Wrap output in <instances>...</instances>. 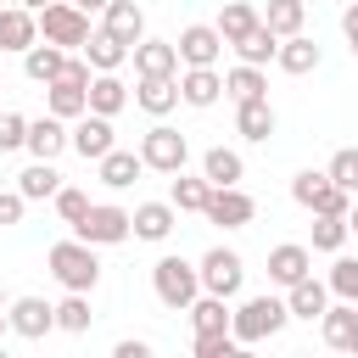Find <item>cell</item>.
<instances>
[{
  "mask_svg": "<svg viewBox=\"0 0 358 358\" xmlns=\"http://www.w3.org/2000/svg\"><path fill=\"white\" fill-rule=\"evenodd\" d=\"M285 319H291V313H285V302L263 291V296H246V302L229 313V336H235L241 347H257V341L280 336V330H285Z\"/></svg>",
  "mask_w": 358,
  "mask_h": 358,
  "instance_id": "obj_1",
  "label": "cell"
},
{
  "mask_svg": "<svg viewBox=\"0 0 358 358\" xmlns=\"http://www.w3.org/2000/svg\"><path fill=\"white\" fill-rule=\"evenodd\" d=\"M45 263H50V274L67 285V291H95V280H101V257H95V246L90 241H56L50 252H45Z\"/></svg>",
  "mask_w": 358,
  "mask_h": 358,
  "instance_id": "obj_2",
  "label": "cell"
},
{
  "mask_svg": "<svg viewBox=\"0 0 358 358\" xmlns=\"http://www.w3.org/2000/svg\"><path fill=\"white\" fill-rule=\"evenodd\" d=\"M151 291H157L162 308L185 313V308L201 296V274H196V263H185V257H157V263H151Z\"/></svg>",
  "mask_w": 358,
  "mask_h": 358,
  "instance_id": "obj_3",
  "label": "cell"
},
{
  "mask_svg": "<svg viewBox=\"0 0 358 358\" xmlns=\"http://www.w3.org/2000/svg\"><path fill=\"white\" fill-rule=\"evenodd\" d=\"M34 17H39V34H45L50 45L84 50V39H90V11H78L73 0H50V6H39Z\"/></svg>",
  "mask_w": 358,
  "mask_h": 358,
  "instance_id": "obj_4",
  "label": "cell"
},
{
  "mask_svg": "<svg viewBox=\"0 0 358 358\" xmlns=\"http://www.w3.org/2000/svg\"><path fill=\"white\" fill-rule=\"evenodd\" d=\"M140 162L157 168V173H179V168L190 162V140H185L179 129H168V123H151V129L140 134Z\"/></svg>",
  "mask_w": 358,
  "mask_h": 358,
  "instance_id": "obj_5",
  "label": "cell"
},
{
  "mask_svg": "<svg viewBox=\"0 0 358 358\" xmlns=\"http://www.w3.org/2000/svg\"><path fill=\"white\" fill-rule=\"evenodd\" d=\"M196 274H201V291L207 296H241V280H246V263H241V252H229V246H213L201 263H196Z\"/></svg>",
  "mask_w": 358,
  "mask_h": 358,
  "instance_id": "obj_6",
  "label": "cell"
},
{
  "mask_svg": "<svg viewBox=\"0 0 358 358\" xmlns=\"http://www.w3.org/2000/svg\"><path fill=\"white\" fill-rule=\"evenodd\" d=\"M291 196H296L308 213H341V218H347V207H352V190H341L330 173H313V168L291 179Z\"/></svg>",
  "mask_w": 358,
  "mask_h": 358,
  "instance_id": "obj_7",
  "label": "cell"
},
{
  "mask_svg": "<svg viewBox=\"0 0 358 358\" xmlns=\"http://www.w3.org/2000/svg\"><path fill=\"white\" fill-rule=\"evenodd\" d=\"M73 235H78V241H90V246H123V241L134 235V224H129V213H123V207L101 201V207H90V213L73 224Z\"/></svg>",
  "mask_w": 358,
  "mask_h": 358,
  "instance_id": "obj_8",
  "label": "cell"
},
{
  "mask_svg": "<svg viewBox=\"0 0 358 358\" xmlns=\"http://www.w3.org/2000/svg\"><path fill=\"white\" fill-rule=\"evenodd\" d=\"M207 224H224V229H241V224H252L257 218V201L241 190V185H213V196H207Z\"/></svg>",
  "mask_w": 358,
  "mask_h": 358,
  "instance_id": "obj_9",
  "label": "cell"
},
{
  "mask_svg": "<svg viewBox=\"0 0 358 358\" xmlns=\"http://www.w3.org/2000/svg\"><path fill=\"white\" fill-rule=\"evenodd\" d=\"M67 145L84 157V162H101L117 140H112V117H101V112H84V117H73V134H67Z\"/></svg>",
  "mask_w": 358,
  "mask_h": 358,
  "instance_id": "obj_10",
  "label": "cell"
},
{
  "mask_svg": "<svg viewBox=\"0 0 358 358\" xmlns=\"http://www.w3.org/2000/svg\"><path fill=\"white\" fill-rule=\"evenodd\" d=\"M173 50H179V62H185V67H213V62L224 56V34H218V28H207V22H190V28L173 39Z\"/></svg>",
  "mask_w": 358,
  "mask_h": 358,
  "instance_id": "obj_11",
  "label": "cell"
},
{
  "mask_svg": "<svg viewBox=\"0 0 358 358\" xmlns=\"http://www.w3.org/2000/svg\"><path fill=\"white\" fill-rule=\"evenodd\" d=\"M6 330H17V336H28V341H39L45 330H56V308H50L45 296H17V302L6 308Z\"/></svg>",
  "mask_w": 358,
  "mask_h": 358,
  "instance_id": "obj_12",
  "label": "cell"
},
{
  "mask_svg": "<svg viewBox=\"0 0 358 358\" xmlns=\"http://www.w3.org/2000/svg\"><path fill=\"white\" fill-rule=\"evenodd\" d=\"M129 56H134V73L140 78H179L173 39H140V45H129Z\"/></svg>",
  "mask_w": 358,
  "mask_h": 358,
  "instance_id": "obj_13",
  "label": "cell"
},
{
  "mask_svg": "<svg viewBox=\"0 0 358 358\" xmlns=\"http://www.w3.org/2000/svg\"><path fill=\"white\" fill-rule=\"evenodd\" d=\"M324 308H330V285H324V280L302 274L296 285H285V313H291V319H319Z\"/></svg>",
  "mask_w": 358,
  "mask_h": 358,
  "instance_id": "obj_14",
  "label": "cell"
},
{
  "mask_svg": "<svg viewBox=\"0 0 358 358\" xmlns=\"http://www.w3.org/2000/svg\"><path fill=\"white\" fill-rule=\"evenodd\" d=\"M34 157H45V162H56L62 151H67V123L56 117V112H45V117H34L28 123V140H22Z\"/></svg>",
  "mask_w": 358,
  "mask_h": 358,
  "instance_id": "obj_15",
  "label": "cell"
},
{
  "mask_svg": "<svg viewBox=\"0 0 358 358\" xmlns=\"http://www.w3.org/2000/svg\"><path fill=\"white\" fill-rule=\"evenodd\" d=\"M129 224H134L140 241H168L173 224H179V213H173V201H140V207L129 213Z\"/></svg>",
  "mask_w": 358,
  "mask_h": 358,
  "instance_id": "obj_16",
  "label": "cell"
},
{
  "mask_svg": "<svg viewBox=\"0 0 358 358\" xmlns=\"http://www.w3.org/2000/svg\"><path fill=\"white\" fill-rule=\"evenodd\" d=\"M308 268H313V252H308L302 241H285V246L268 252V280H274V285H296Z\"/></svg>",
  "mask_w": 358,
  "mask_h": 358,
  "instance_id": "obj_17",
  "label": "cell"
},
{
  "mask_svg": "<svg viewBox=\"0 0 358 358\" xmlns=\"http://www.w3.org/2000/svg\"><path fill=\"white\" fill-rule=\"evenodd\" d=\"M39 39V17L28 6H0V50H28Z\"/></svg>",
  "mask_w": 358,
  "mask_h": 358,
  "instance_id": "obj_18",
  "label": "cell"
},
{
  "mask_svg": "<svg viewBox=\"0 0 358 358\" xmlns=\"http://www.w3.org/2000/svg\"><path fill=\"white\" fill-rule=\"evenodd\" d=\"M218 95H224L218 67H185V73H179V101H185V106H213Z\"/></svg>",
  "mask_w": 358,
  "mask_h": 358,
  "instance_id": "obj_19",
  "label": "cell"
},
{
  "mask_svg": "<svg viewBox=\"0 0 358 358\" xmlns=\"http://www.w3.org/2000/svg\"><path fill=\"white\" fill-rule=\"evenodd\" d=\"M45 112H56L62 123L84 117V112H90V95H84V84H73V78H50V84H45Z\"/></svg>",
  "mask_w": 358,
  "mask_h": 358,
  "instance_id": "obj_20",
  "label": "cell"
},
{
  "mask_svg": "<svg viewBox=\"0 0 358 358\" xmlns=\"http://www.w3.org/2000/svg\"><path fill=\"white\" fill-rule=\"evenodd\" d=\"M319 330H324V347L347 352L352 336H358V302H336V308H324V313H319Z\"/></svg>",
  "mask_w": 358,
  "mask_h": 358,
  "instance_id": "obj_21",
  "label": "cell"
},
{
  "mask_svg": "<svg viewBox=\"0 0 358 358\" xmlns=\"http://www.w3.org/2000/svg\"><path fill=\"white\" fill-rule=\"evenodd\" d=\"M106 34L123 39V45H140L145 39V11L134 0H106Z\"/></svg>",
  "mask_w": 358,
  "mask_h": 358,
  "instance_id": "obj_22",
  "label": "cell"
},
{
  "mask_svg": "<svg viewBox=\"0 0 358 358\" xmlns=\"http://www.w3.org/2000/svg\"><path fill=\"white\" fill-rule=\"evenodd\" d=\"M84 95H90V112H101V117H117V112L129 106V90H123L117 73H95Z\"/></svg>",
  "mask_w": 358,
  "mask_h": 358,
  "instance_id": "obj_23",
  "label": "cell"
},
{
  "mask_svg": "<svg viewBox=\"0 0 358 358\" xmlns=\"http://www.w3.org/2000/svg\"><path fill=\"white\" fill-rule=\"evenodd\" d=\"M134 106H140V112H151V117H168V112L179 106V78H140Z\"/></svg>",
  "mask_w": 358,
  "mask_h": 358,
  "instance_id": "obj_24",
  "label": "cell"
},
{
  "mask_svg": "<svg viewBox=\"0 0 358 358\" xmlns=\"http://www.w3.org/2000/svg\"><path fill=\"white\" fill-rule=\"evenodd\" d=\"M95 168H101V185H106V190H129V185L140 179V168H145V162H140V151H117V145H112Z\"/></svg>",
  "mask_w": 358,
  "mask_h": 358,
  "instance_id": "obj_25",
  "label": "cell"
},
{
  "mask_svg": "<svg viewBox=\"0 0 358 358\" xmlns=\"http://www.w3.org/2000/svg\"><path fill=\"white\" fill-rule=\"evenodd\" d=\"M84 62H90L95 73H117V67L129 62V45H123V39H112V34L101 28V34H90V39H84Z\"/></svg>",
  "mask_w": 358,
  "mask_h": 358,
  "instance_id": "obj_26",
  "label": "cell"
},
{
  "mask_svg": "<svg viewBox=\"0 0 358 358\" xmlns=\"http://www.w3.org/2000/svg\"><path fill=\"white\" fill-rule=\"evenodd\" d=\"M274 62H280L285 73H296V78H302V73H313V67H319V45H313L308 34H285V39H280V50H274Z\"/></svg>",
  "mask_w": 358,
  "mask_h": 358,
  "instance_id": "obj_27",
  "label": "cell"
},
{
  "mask_svg": "<svg viewBox=\"0 0 358 358\" xmlns=\"http://www.w3.org/2000/svg\"><path fill=\"white\" fill-rule=\"evenodd\" d=\"M62 62H67V50H62V45H50V39H45V45L34 39V45L22 50V73H28L34 84H50V78L62 73Z\"/></svg>",
  "mask_w": 358,
  "mask_h": 358,
  "instance_id": "obj_28",
  "label": "cell"
},
{
  "mask_svg": "<svg viewBox=\"0 0 358 358\" xmlns=\"http://www.w3.org/2000/svg\"><path fill=\"white\" fill-rule=\"evenodd\" d=\"M17 190H22L28 201H50V196L62 190V173H56V162L34 157V168H22V173H17Z\"/></svg>",
  "mask_w": 358,
  "mask_h": 358,
  "instance_id": "obj_29",
  "label": "cell"
},
{
  "mask_svg": "<svg viewBox=\"0 0 358 358\" xmlns=\"http://www.w3.org/2000/svg\"><path fill=\"white\" fill-rule=\"evenodd\" d=\"M235 129H241L246 140H268V134H274V106H268V95H263V101H235Z\"/></svg>",
  "mask_w": 358,
  "mask_h": 358,
  "instance_id": "obj_30",
  "label": "cell"
},
{
  "mask_svg": "<svg viewBox=\"0 0 358 358\" xmlns=\"http://www.w3.org/2000/svg\"><path fill=\"white\" fill-rule=\"evenodd\" d=\"M274 50H280V34H274L268 22H257L252 34H241V39H235V56H241V62H252V67L274 62Z\"/></svg>",
  "mask_w": 358,
  "mask_h": 358,
  "instance_id": "obj_31",
  "label": "cell"
},
{
  "mask_svg": "<svg viewBox=\"0 0 358 358\" xmlns=\"http://www.w3.org/2000/svg\"><path fill=\"white\" fill-rule=\"evenodd\" d=\"M224 95H229V101H263V95H268V78H263V67L241 62L235 73H224Z\"/></svg>",
  "mask_w": 358,
  "mask_h": 358,
  "instance_id": "obj_32",
  "label": "cell"
},
{
  "mask_svg": "<svg viewBox=\"0 0 358 358\" xmlns=\"http://www.w3.org/2000/svg\"><path fill=\"white\" fill-rule=\"evenodd\" d=\"M201 173H207V185H241L246 162H241V151H229V145H213V151L201 157Z\"/></svg>",
  "mask_w": 358,
  "mask_h": 358,
  "instance_id": "obj_33",
  "label": "cell"
},
{
  "mask_svg": "<svg viewBox=\"0 0 358 358\" xmlns=\"http://www.w3.org/2000/svg\"><path fill=\"white\" fill-rule=\"evenodd\" d=\"M257 22H263V17L252 11V0H229V6L218 11V22H213V28L224 34V45H235V39H241V34H252Z\"/></svg>",
  "mask_w": 358,
  "mask_h": 358,
  "instance_id": "obj_34",
  "label": "cell"
},
{
  "mask_svg": "<svg viewBox=\"0 0 358 358\" xmlns=\"http://www.w3.org/2000/svg\"><path fill=\"white\" fill-rule=\"evenodd\" d=\"M207 196H213V185H207V173H201V179H185V168L173 173V190H168V201H173V213H201V207H207Z\"/></svg>",
  "mask_w": 358,
  "mask_h": 358,
  "instance_id": "obj_35",
  "label": "cell"
},
{
  "mask_svg": "<svg viewBox=\"0 0 358 358\" xmlns=\"http://www.w3.org/2000/svg\"><path fill=\"white\" fill-rule=\"evenodd\" d=\"M185 313H190V324H196V336H213V330H229V308H224V296H207V291H201V296H196V302H190Z\"/></svg>",
  "mask_w": 358,
  "mask_h": 358,
  "instance_id": "obj_36",
  "label": "cell"
},
{
  "mask_svg": "<svg viewBox=\"0 0 358 358\" xmlns=\"http://www.w3.org/2000/svg\"><path fill=\"white\" fill-rule=\"evenodd\" d=\"M263 22H268L280 39H285V34H302V22H308V0H268Z\"/></svg>",
  "mask_w": 358,
  "mask_h": 358,
  "instance_id": "obj_37",
  "label": "cell"
},
{
  "mask_svg": "<svg viewBox=\"0 0 358 358\" xmlns=\"http://www.w3.org/2000/svg\"><path fill=\"white\" fill-rule=\"evenodd\" d=\"M347 218L341 213H313V252H341L347 246Z\"/></svg>",
  "mask_w": 358,
  "mask_h": 358,
  "instance_id": "obj_38",
  "label": "cell"
},
{
  "mask_svg": "<svg viewBox=\"0 0 358 358\" xmlns=\"http://www.w3.org/2000/svg\"><path fill=\"white\" fill-rule=\"evenodd\" d=\"M90 319H95V313H90L84 291H67V296L56 302V330H73V336H78V330H90Z\"/></svg>",
  "mask_w": 358,
  "mask_h": 358,
  "instance_id": "obj_39",
  "label": "cell"
},
{
  "mask_svg": "<svg viewBox=\"0 0 358 358\" xmlns=\"http://www.w3.org/2000/svg\"><path fill=\"white\" fill-rule=\"evenodd\" d=\"M190 352H196V358H235V352H241V341H235L229 330H213V336H196V341H190Z\"/></svg>",
  "mask_w": 358,
  "mask_h": 358,
  "instance_id": "obj_40",
  "label": "cell"
},
{
  "mask_svg": "<svg viewBox=\"0 0 358 358\" xmlns=\"http://www.w3.org/2000/svg\"><path fill=\"white\" fill-rule=\"evenodd\" d=\"M330 291H336L341 302H358V257H336V268H330Z\"/></svg>",
  "mask_w": 358,
  "mask_h": 358,
  "instance_id": "obj_41",
  "label": "cell"
},
{
  "mask_svg": "<svg viewBox=\"0 0 358 358\" xmlns=\"http://www.w3.org/2000/svg\"><path fill=\"white\" fill-rule=\"evenodd\" d=\"M50 201H56V213H62V224H78V218L90 213V196H84V190H73V185H62V190H56Z\"/></svg>",
  "mask_w": 358,
  "mask_h": 358,
  "instance_id": "obj_42",
  "label": "cell"
},
{
  "mask_svg": "<svg viewBox=\"0 0 358 358\" xmlns=\"http://www.w3.org/2000/svg\"><path fill=\"white\" fill-rule=\"evenodd\" d=\"M324 173H330V179H336L341 190H358V151H336Z\"/></svg>",
  "mask_w": 358,
  "mask_h": 358,
  "instance_id": "obj_43",
  "label": "cell"
},
{
  "mask_svg": "<svg viewBox=\"0 0 358 358\" xmlns=\"http://www.w3.org/2000/svg\"><path fill=\"white\" fill-rule=\"evenodd\" d=\"M28 140V117H17V112H0V151H17Z\"/></svg>",
  "mask_w": 358,
  "mask_h": 358,
  "instance_id": "obj_44",
  "label": "cell"
},
{
  "mask_svg": "<svg viewBox=\"0 0 358 358\" xmlns=\"http://www.w3.org/2000/svg\"><path fill=\"white\" fill-rule=\"evenodd\" d=\"M22 207H28L22 190H0V224H22Z\"/></svg>",
  "mask_w": 358,
  "mask_h": 358,
  "instance_id": "obj_45",
  "label": "cell"
},
{
  "mask_svg": "<svg viewBox=\"0 0 358 358\" xmlns=\"http://www.w3.org/2000/svg\"><path fill=\"white\" fill-rule=\"evenodd\" d=\"M341 34H347V45H352V56H358V0H347V11H341Z\"/></svg>",
  "mask_w": 358,
  "mask_h": 358,
  "instance_id": "obj_46",
  "label": "cell"
},
{
  "mask_svg": "<svg viewBox=\"0 0 358 358\" xmlns=\"http://www.w3.org/2000/svg\"><path fill=\"white\" fill-rule=\"evenodd\" d=\"M117 358H151V341H117Z\"/></svg>",
  "mask_w": 358,
  "mask_h": 358,
  "instance_id": "obj_47",
  "label": "cell"
},
{
  "mask_svg": "<svg viewBox=\"0 0 358 358\" xmlns=\"http://www.w3.org/2000/svg\"><path fill=\"white\" fill-rule=\"evenodd\" d=\"M78 11H106V0H73Z\"/></svg>",
  "mask_w": 358,
  "mask_h": 358,
  "instance_id": "obj_48",
  "label": "cell"
},
{
  "mask_svg": "<svg viewBox=\"0 0 358 358\" xmlns=\"http://www.w3.org/2000/svg\"><path fill=\"white\" fill-rule=\"evenodd\" d=\"M347 229H352V235H358V201H352V207H347Z\"/></svg>",
  "mask_w": 358,
  "mask_h": 358,
  "instance_id": "obj_49",
  "label": "cell"
},
{
  "mask_svg": "<svg viewBox=\"0 0 358 358\" xmlns=\"http://www.w3.org/2000/svg\"><path fill=\"white\" fill-rule=\"evenodd\" d=\"M22 6H28V11H39V6H50V0H22Z\"/></svg>",
  "mask_w": 358,
  "mask_h": 358,
  "instance_id": "obj_50",
  "label": "cell"
},
{
  "mask_svg": "<svg viewBox=\"0 0 358 358\" xmlns=\"http://www.w3.org/2000/svg\"><path fill=\"white\" fill-rule=\"evenodd\" d=\"M347 352H358V336H352V347H347Z\"/></svg>",
  "mask_w": 358,
  "mask_h": 358,
  "instance_id": "obj_51",
  "label": "cell"
},
{
  "mask_svg": "<svg viewBox=\"0 0 358 358\" xmlns=\"http://www.w3.org/2000/svg\"><path fill=\"white\" fill-rule=\"evenodd\" d=\"M0 330H6V308H0Z\"/></svg>",
  "mask_w": 358,
  "mask_h": 358,
  "instance_id": "obj_52",
  "label": "cell"
},
{
  "mask_svg": "<svg viewBox=\"0 0 358 358\" xmlns=\"http://www.w3.org/2000/svg\"><path fill=\"white\" fill-rule=\"evenodd\" d=\"M0 190H6V173H0Z\"/></svg>",
  "mask_w": 358,
  "mask_h": 358,
  "instance_id": "obj_53",
  "label": "cell"
},
{
  "mask_svg": "<svg viewBox=\"0 0 358 358\" xmlns=\"http://www.w3.org/2000/svg\"><path fill=\"white\" fill-rule=\"evenodd\" d=\"M341 6H347V0H341Z\"/></svg>",
  "mask_w": 358,
  "mask_h": 358,
  "instance_id": "obj_54",
  "label": "cell"
}]
</instances>
